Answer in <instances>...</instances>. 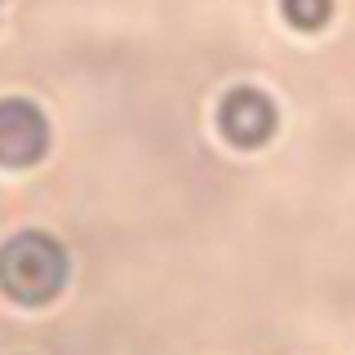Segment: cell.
Listing matches in <instances>:
<instances>
[{
  "mask_svg": "<svg viewBox=\"0 0 355 355\" xmlns=\"http://www.w3.org/2000/svg\"><path fill=\"white\" fill-rule=\"evenodd\" d=\"M275 125H280V111H275V103L253 85L231 89L218 103V129L231 147H262L275 133Z\"/></svg>",
  "mask_w": 355,
  "mask_h": 355,
  "instance_id": "3957f363",
  "label": "cell"
},
{
  "mask_svg": "<svg viewBox=\"0 0 355 355\" xmlns=\"http://www.w3.org/2000/svg\"><path fill=\"white\" fill-rule=\"evenodd\" d=\"M280 9L297 31H320L333 14V0H280Z\"/></svg>",
  "mask_w": 355,
  "mask_h": 355,
  "instance_id": "277c9868",
  "label": "cell"
},
{
  "mask_svg": "<svg viewBox=\"0 0 355 355\" xmlns=\"http://www.w3.org/2000/svg\"><path fill=\"white\" fill-rule=\"evenodd\" d=\"M49 151V120L31 98H0V164L27 169Z\"/></svg>",
  "mask_w": 355,
  "mask_h": 355,
  "instance_id": "7a4b0ae2",
  "label": "cell"
},
{
  "mask_svg": "<svg viewBox=\"0 0 355 355\" xmlns=\"http://www.w3.org/2000/svg\"><path fill=\"white\" fill-rule=\"evenodd\" d=\"M67 284V249L49 231H18L0 244V288L22 306H44Z\"/></svg>",
  "mask_w": 355,
  "mask_h": 355,
  "instance_id": "6da1fadb",
  "label": "cell"
}]
</instances>
